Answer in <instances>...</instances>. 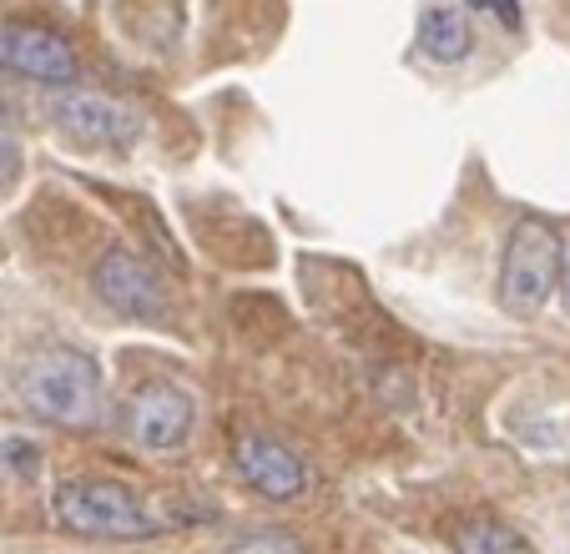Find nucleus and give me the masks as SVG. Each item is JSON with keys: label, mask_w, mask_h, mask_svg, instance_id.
Returning a JSON list of instances; mask_svg holds the SVG:
<instances>
[{"label": "nucleus", "mask_w": 570, "mask_h": 554, "mask_svg": "<svg viewBox=\"0 0 570 554\" xmlns=\"http://www.w3.org/2000/svg\"><path fill=\"white\" fill-rule=\"evenodd\" d=\"M420 51L434 66H460L474 51V26L460 6H430L420 16Z\"/></svg>", "instance_id": "nucleus-9"}, {"label": "nucleus", "mask_w": 570, "mask_h": 554, "mask_svg": "<svg viewBox=\"0 0 570 554\" xmlns=\"http://www.w3.org/2000/svg\"><path fill=\"white\" fill-rule=\"evenodd\" d=\"M0 71L36 81V86H71L81 76V56L51 26L0 21Z\"/></svg>", "instance_id": "nucleus-7"}, {"label": "nucleus", "mask_w": 570, "mask_h": 554, "mask_svg": "<svg viewBox=\"0 0 570 554\" xmlns=\"http://www.w3.org/2000/svg\"><path fill=\"white\" fill-rule=\"evenodd\" d=\"M560 257H566V243H560L556 227L546 217H520L510 227L505 263H500V308L515 313V318L546 308V298L560 283Z\"/></svg>", "instance_id": "nucleus-3"}, {"label": "nucleus", "mask_w": 570, "mask_h": 554, "mask_svg": "<svg viewBox=\"0 0 570 554\" xmlns=\"http://www.w3.org/2000/svg\"><path fill=\"white\" fill-rule=\"evenodd\" d=\"M51 510L61 520V530L81 534V540H151V534L167 530L127 484L91 479V474L56 484Z\"/></svg>", "instance_id": "nucleus-2"}, {"label": "nucleus", "mask_w": 570, "mask_h": 554, "mask_svg": "<svg viewBox=\"0 0 570 554\" xmlns=\"http://www.w3.org/2000/svg\"><path fill=\"white\" fill-rule=\"evenodd\" d=\"M51 121L76 147H97V151L137 147L141 131H147L137 107H127V101H117V97H101V91H66V97H56Z\"/></svg>", "instance_id": "nucleus-6"}, {"label": "nucleus", "mask_w": 570, "mask_h": 554, "mask_svg": "<svg viewBox=\"0 0 570 554\" xmlns=\"http://www.w3.org/2000/svg\"><path fill=\"white\" fill-rule=\"evenodd\" d=\"M233 469L248 489H258L263 499H278V504L298 499V494L308 489V464H303L288 444L263 438V434H237L233 438Z\"/></svg>", "instance_id": "nucleus-8"}, {"label": "nucleus", "mask_w": 570, "mask_h": 554, "mask_svg": "<svg viewBox=\"0 0 570 554\" xmlns=\"http://www.w3.org/2000/svg\"><path fill=\"white\" fill-rule=\"evenodd\" d=\"M16 398L26 414L41 418L51 428H97L107 414V388H101V368L91 353L71 348V343H46L31 348L11 374Z\"/></svg>", "instance_id": "nucleus-1"}, {"label": "nucleus", "mask_w": 570, "mask_h": 554, "mask_svg": "<svg viewBox=\"0 0 570 554\" xmlns=\"http://www.w3.org/2000/svg\"><path fill=\"white\" fill-rule=\"evenodd\" d=\"M0 464L11 474H21V479H31V474H41V448L26 444V438H6L0 444Z\"/></svg>", "instance_id": "nucleus-12"}, {"label": "nucleus", "mask_w": 570, "mask_h": 554, "mask_svg": "<svg viewBox=\"0 0 570 554\" xmlns=\"http://www.w3.org/2000/svg\"><path fill=\"white\" fill-rule=\"evenodd\" d=\"M21 161H26L21 137H16V127H11V121L0 117V187H11V181L21 177Z\"/></svg>", "instance_id": "nucleus-13"}, {"label": "nucleus", "mask_w": 570, "mask_h": 554, "mask_svg": "<svg viewBox=\"0 0 570 554\" xmlns=\"http://www.w3.org/2000/svg\"><path fill=\"white\" fill-rule=\"evenodd\" d=\"M223 554H303V544H298V540H288V534L263 530V534H248V540L227 544Z\"/></svg>", "instance_id": "nucleus-11"}, {"label": "nucleus", "mask_w": 570, "mask_h": 554, "mask_svg": "<svg viewBox=\"0 0 570 554\" xmlns=\"http://www.w3.org/2000/svg\"><path fill=\"white\" fill-rule=\"evenodd\" d=\"M560 303H566V313H570V247H566V257H560Z\"/></svg>", "instance_id": "nucleus-15"}, {"label": "nucleus", "mask_w": 570, "mask_h": 554, "mask_svg": "<svg viewBox=\"0 0 570 554\" xmlns=\"http://www.w3.org/2000/svg\"><path fill=\"white\" fill-rule=\"evenodd\" d=\"M193 424H197V404L183 384L173 378H147V384L131 388L127 408H121V428L137 448L147 454H173L193 438Z\"/></svg>", "instance_id": "nucleus-5"}, {"label": "nucleus", "mask_w": 570, "mask_h": 554, "mask_svg": "<svg viewBox=\"0 0 570 554\" xmlns=\"http://www.w3.org/2000/svg\"><path fill=\"white\" fill-rule=\"evenodd\" d=\"M520 534L510 524L490 520V514H474V520L454 524V554H515Z\"/></svg>", "instance_id": "nucleus-10"}, {"label": "nucleus", "mask_w": 570, "mask_h": 554, "mask_svg": "<svg viewBox=\"0 0 570 554\" xmlns=\"http://www.w3.org/2000/svg\"><path fill=\"white\" fill-rule=\"evenodd\" d=\"M464 6H470V11H490L505 31H520V21H525V16H520V0H464Z\"/></svg>", "instance_id": "nucleus-14"}, {"label": "nucleus", "mask_w": 570, "mask_h": 554, "mask_svg": "<svg viewBox=\"0 0 570 554\" xmlns=\"http://www.w3.org/2000/svg\"><path fill=\"white\" fill-rule=\"evenodd\" d=\"M91 288L117 318L131 323H161L177 308V293L151 257L131 253V247H107L101 263L91 267Z\"/></svg>", "instance_id": "nucleus-4"}]
</instances>
